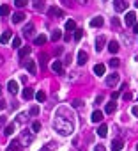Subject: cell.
<instances>
[{
	"mask_svg": "<svg viewBox=\"0 0 138 151\" xmlns=\"http://www.w3.org/2000/svg\"><path fill=\"white\" fill-rule=\"evenodd\" d=\"M53 128L60 133V135H71L73 133V130H75V124H73V121H69V119H64V117H55V121H53Z\"/></svg>",
	"mask_w": 138,
	"mask_h": 151,
	"instance_id": "obj_1",
	"label": "cell"
},
{
	"mask_svg": "<svg viewBox=\"0 0 138 151\" xmlns=\"http://www.w3.org/2000/svg\"><path fill=\"white\" fill-rule=\"evenodd\" d=\"M32 140H34V135H32L29 130L21 132V144H23V146H30V144H32Z\"/></svg>",
	"mask_w": 138,
	"mask_h": 151,
	"instance_id": "obj_2",
	"label": "cell"
},
{
	"mask_svg": "<svg viewBox=\"0 0 138 151\" xmlns=\"http://www.w3.org/2000/svg\"><path fill=\"white\" fill-rule=\"evenodd\" d=\"M113 9L117 11V13H122L128 9V4H126V0H115L113 2Z\"/></svg>",
	"mask_w": 138,
	"mask_h": 151,
	"instance_id": "obj_3",
	"label": "cell"
},
{
	"mask_svg": "<svg viewBox=\"0 0 138 151\" xmlns=\"http://www.w3.org/2000/svg\"><path fill=\"white\" fill-rule=\"evenodd\" d=\"M126 25L128 27H133V25H136V14H135V11H129L128 14H126Z\"/></svg>",
	"mask_w": 138,
	"mask_h": 151,
	"instance_id": "obj_4",
	"label": "cell"
},
{
	"mask_svg": "<svg viewBox=\"0 0 138 151\" xmlns=\"http://www.w3.org/2000/svg\"><path fill=\"white\" fill-rule=\"evenodd\" d=\"M48 14L53 16V18H62V16H64V11H62L60 7H57V6H52V7L48 9Z\"/></svg>",
	"mask_w": 138,
	"mask_h": 151,
	"instance_id": "obj_5",
	"label": "cell"
},
{
	"mask_svg": "<svg viewBox=\"0 0 138 151\" xmlns=\"http://www.w3.org/2000/svg\"><path fill=\"white\" fill-rule=\"evenodd\" d=\"M119 78H121V77H119L117 73H112V75H108V77H106V85H110V87H113V85L119 82Z\"/></svg>",
	"mask_w": 138,
	"mask_h": 151,
	"instance_id": "obj_6",
	"label": "cell"
},
{
	"mask_svg": "<svg viewBox=\"0 0 138 151\" xmlns=\"http://www.w3.org/2000/svg\"><path fill=\"white\" fill-rule=\"evenodd\" d=\"M25 68H27V71H29L30 75H36V71H37L34 60H25Z\"/></svg>",
	"mask_w": 138,
	"mask_h": 151,
	"instance_id": "obj_7",
	"label": "cell"
},
{
	"mask_svg": "<svg viewBox=\"0 0 138 151\" xmlns=\"http://www.w3.org/2000/svg\"><path fill=\"white\" fill-rule=\"evenodd\" d=\"M7 89H9L11 94H16L18 89H20V87H18V82H16V80H9V82H7Z\"/></svg>",
	"mask_w": 138,
	"mask_h": 151,
	"instance_id": "obj_8",
	"label": "cell"
},
{
	"mask_svg": "<svg viewBox=\"0 0 138 151\" xmlns=\"http://www.w3.org/2000/svg\"><path fill=\"white\" fill-rule=\"evenodd\" d=\"M7 151H21V142L20 140H11L7 146Z\"/></svg>",
	"mask_w": 138,
	"mask_h": 151,
	"instance_id": "obj_9",
	"label": "cell"
},
{
	"mask_svg": "<svg viewBox=\"0 0 138 151\" xmlns=\"http://www.w3.org/2000/svg\"><path fill=\"white\" fill-rule=\"evenodd\" d=\"M105 43H106V37H105V36H99V37L96 39V50H98V52H101V50L105 48Z\"/></svg>",
	"mask_w": 138,
	"mask_h": 151,
	"instance_id": "obj_10",
	"label": "cell"
},
{
	"mask_svg": "<svg viewBox=\"0 0 138 151\" xmlns=\"http://www.w3.org/2000/svg\"><path fill=\"white\" fill-rule=\"evenodd\" d=\"M103 23H105V20L101 16H96L90 20V27H103Z\"/></svg>",
	"mask_w": 138,
	"mask_h": 151,
	"instance_id": "obj_11",
	"label": "cell"
},
{
	"mask_svg": "<svg viewBox=\"0 0 138 151\" xmlns=\"http://www.w3.org/2000/svg\"><path fill=\"white\" fill-rule=\"evenodd\" d=\"M90 119H92V123H101V121H103V112H101V110H94Z\"/></svg>",
	"mask_w": 138,
	"mask_h": 151,
	"instance_id": "obj_12",
	"label": "cell"
},
{
	"mask_svg": "<svg viewBox=\"0 0 138 151\" xmlns=\"http://www.w3.org/2000/svg\"><path fill=\"white\" fill-rule=\"evenodd\" d=\"M105 71H106V66H105V64H96V66H94V73H96L98 77H103Z\"/></svg>",
	"mask_w": 138,
	"mask_h": 151,
	"instance_id": "obj_13",
	"label": "cell"
},
{
	"mask_svg": "<svg viewBox=\"0 0 138 151\" xmlns=\"http://www.w3.org/2000/svg\"><path fill=\"white\" fill-rule=\"evenodd\" d=\"M115 109H117V103H115V101L112 100L110 103H106V107H105V112H106V114H113V112H115Z\"/></svg>",
	"mask_w": 138,
	"mask_h": 151,
	"instance_id": "obj_14",
	"label": "cell"
},
{
	"mask_svg": "<svg viewBox=\"0 0 138 151\" xmlns=\"http://www.w3.org/2000/svg\"><path fill=\"white\" fill-rule=\"evenodd\" d=\"M25 14H23V13H14L13 14V23H21V21H25Z\"/></svg>",
	"mask_w": 138,
	"mask_h": 151,
	"instance_id": "obj_15",
	"label": "cell"
},
{
	"mask_svg": "<svg viewBox=\"0 0 138 151\" xmlns=\"http://www.w3.org/2000/svg\"><path fill=\"white\" fill-rule=\"evenodd\" d=\"M87 59H89V55H87V52H83V50H80V52H78V64H80V66H83V64L87 62Z\"/></svg>",
	"mask_w": 138,
	"mask_h": 151,
	"instance_id": "obj_16",
	"label": "cell"
},
{
	"mask_svg": "<svg viewBox=\"0 0 138 151\" xmlns=\"http://www.w3.org/2000/svg\"><path fill=\"white\" fill-rule=\"evenodd\" d=\"M122 147H124V142L119 140V139H115V140L112 142V151H121Z\"/></svg>",
	"mask_w": 138,
	"mask_h": 151,
	"instance_id": "obj_17",
	"label": "cell"
},
{
	"mask_svg": "<svg viewBox=\"0 0 138 151\" xmlns=\"http://www.w3.org/2000/svg\"><path fill=\"white\" fill-rule=\"evenodd\" d=\"M52 70H53L55 73H62V71H64L62 62H60V60H53V64H52Z\"/></svg>",
	"mask_w": 138,
	"mask_h": 151,
	"instance_id": "obj_18",
	"label": "cell"
},
{
	"mask_svg": "<svg viewBox=\"0 0 138 151\" xmlns=\"http://www.w3.org/2000/svg\"><path fill=\"white\" fill-rule=\"evenodd\" d=\"M32 34H34V25H32V23H27L25 29H23V36H25V37H30Z\"/></svg>",
	"mask_w": 138,
	"mask_h": 151,
	"instance_id": "obj_19",
	"label": "cell"
},
{
	"mask_svg": "<svg viewBox=\"0 0 138 151\" xmlns=\"http://www.w3.org/2000/svg\"><path fill=\"white\" fill-rule=\"evenodd\" d=\"M119 48H121V46H119V43H117V41H110V43H108V50H110L112 53H117Z\"/></svg>",
	"mask_w": 138,
	"mask_h": 151,
	"instance_id": "obj_20",
	"label": "cell"
},
{
	"mask_svg": "<svg viewBox=\"0 0 138 151\" xmlns=\"http://www.w3.org/2000/svg\"><path fill=\"white\" fill-rule=\"evenodd\" d=\"M66 30H67V32L76 30V23H75V20H67V21H66Z\"/></svg>",
	"mask_w": 138,
	"mask_h": 151,
	"instance_id": "obj_21",
	"label": "cell"
},
{
	"mask_svg": "<svg viewBox=\"0 0 138 151\" xmlns=\"http://www.w3.org/2000/svg\"><path fill=\"white\" fill-rule=\"evenodd\" d=\"M98 135H99V137H106V135H108V126H106L105 123L98 128Z\"/></svg>",
	"mask_w": 138,
	"mask_h": 151,
	"instance_id": "obj_22",
	"label": "cell"
},
{
	"mask_svg": "<svg viewBox=\"0 0 138 151\" xmlns=\"http://www.w3.org/2000/svg\"><path fill=\"white\" fill-rule=\"evenodd\" d=\"M23 98H25V100H32L34 98V89H30V87L23 89Z\"/></svg>",
	"mask_w": 138,
	"mask_h": 151,
	"instance_id": "obj_23",
	"label": "cell"
},
{
	"mask_svg": "<svg viewBox=\"0 0 138 151\" xmlns=\"http://www.w3.org/2000/svg\"><path fill=\"white\" fill-rule=\"evenodd\" d=\"M29 53H30V46H23V48H20V53L18 55H20V59H25Z\"/></svg>",
	"mask_w": 138,
	"mask_h": 151,
	"instance_id": "obj_24",
	"label": "cell"
},
{
	"mask_svg": "<svg viewBox=\"0 0 138 151\" xmlns=\"http://www.w3.org/2000/svg\"><path fill=\"white\" fill-rule=\"evenodd\" d=\"M11 36H13V34H11L9 30H7V32H4L2 36H0V43H2V45H6V43H9V39H11Z\"/></svg>",
	"mask_w": 138,
	"mask_h": 151,
	"instance_id": "obj_25",
	"label": "cell"
},
{
	"mask_svg": "<svg viewBox=\"0 0 138 151\" xmlns=\"http://www.w3.org/2000/svg\"><path fill=\"white\" fill-rule=\"evenodd\" d=\"M34 9L36 11H44V0H34Z\"/></svg>",
	"mask_w": 138,
	"mask_h": 151,
	"instance_id": "obj_26",
	"label": "cell"
},
{
	"mask_svg": "<svg viewBox=\"0 0 138 151\" xmlns=\"http://www.w3.org/2000/svg\"><path fill=\"white\" fill-rule=\"evenodd\" d=\"M46 41H48V37H46L44 34H41V36H37V37H36V45H37V46H41V45H44Z\"/></svg>",
	"mask_w": 138,
	"mask_h": 151,
	"instance_id": "obj_27",
	"label": "cell"
},
{
	"mask_svg": "<svg viewBox=\"0 0 138 151\" xmlns=\"http://www.w3.org/2000/svg\"><path fill=\"white\" fill-rule=\"evenodd\" d=\"M14 128H16V124H14V123L7 124V126H6V130H4V133H6V135H13V133H14Z\"/></svg>",
	"mask_w": 138,
	"mask_h": 151,
	"instance_id": "obj_28",
	"label": "cell"
},
{
	"mask_svg": "<svg viewBox=\"0 0 138 151\" xmlns=\"http://www.w3.org/2000/svg\"><path fill=\"white\" fill-rule=\"evenodd\" d=\"M60 37H62V32H60V30H59V29H57V30H53V32H52V41H59V39H60Z\"/></svg>",
	"mask_w": 138,
	"mask_h": 151,
	"instance_id": "obj_29",
	"label": "cell"
},
{
	"mask_svg": "<svg viewBox=\"0 0 138 151\" xmlns=\"http://www.w3.org/2000/svg\"><path fill=\"white\" fill-rule=\"evenodd\" d=\"M9 13H11L9 6H0V16H7Z\"/></svg>",
	"mask_w": 138,
	"mask_h": 151,
	"instance_id": "obj_30",
	"label": "cell"
},
{
	"mask_svg": "<svg viewBox=\"0 0 138 151\" xmlns=\"http://www.w3.org/2000/svg\"><path fill=\"white\" fill-rule=\"evenodd\" d=\"M36 100H37V101H44V100H46L44 91H37V93H36Z\"/></svg>",
	"mask_w": 138,
	"mask_h": 151,
	"instance_id": "obj_31",
	"label": "cell"
},
{
	"mask_svg": "<svg viewBox=\"0 0 138 151\" xmlns=\"http://www.w3.org/2000/svg\"><path fill=\"white\" fill-rule=\"evenodd\" d=\"M29 4V0H14V6L16 7H25Z\"/></svg>",
	"mask_w": 138,
	"mask_h": 151,
	"instance_id": "obj_32",
	"label": "cell"
},
{
	"mask_svg": "<svg viewBox=\"0 0 138 151\" xmlns=\"http://www.w3.org/2000/svg\"><path fill=\"white\" fill-rule=\"evenodd\" d=\"M108 64H110V66H112V68H117V66H119V64H121V60H119L117 57H113V59H110V62H108Z\"/></svg>",
	"mask_w": 138,
	"mask_h": 151,
	"instance_id": "obj_33",
	"label": "cell"
},
{
	"mask_svg": "<svg viewBox=\"0 0 138 151\" xmlns=\"http://www.w3.org/2000/svg\"><path fill=\"white\" fill-rule=\"evenodd\" d=\"M39 59H41V66H43V68H46V60H48V55H46V53H41V55H39Z\"/></svg>",
	"mask_w": 138,
	"mask_h": 151,
	"instance_id": "obj_34",
	"label": "cell"
},
{
	"mask_svg": "<svg viewBox=\"0 0 138 151\" xmlns=\"http://www.w3.org/2000/svg\"><path fill=\"white\" fill-rule=\"evenodd\" d=\"M21 46V39L20 37H14L13 39V48H20Z\"/></svg>",
	"mask_w": 138,
	"mask_h": 151,
	"instance_id": "obj_35",
	"label": "cell"
},
{
	"mask_svg": "<svg viewBox=\"0 0 138 151\" xmlns=\"http://www.w3.org/2000/svg\"><path fill=\"white\" fill-rule=\"evenodd\" d=\"M41 130V123L39 121H34L32 123V132H39Z\"/></svg>",
	"mask_w": 138,
	"mask_h": 151,
	"instance_id": "obj_36",
	"label": "cell"
},
{
	"mask_svg": "<svg viewBox=\"0 0 138 151\" xmlns=\"http://www.w3.org/2000/svg\"><path fill=\"white\" fill-rule=\"evenodd\" d=\"M82 36H83V30L76 29V30H75V39H76V41H80V39H82Z\"/></svg>",
	"mask_w": 138,
	"mask_h": 151,
	"instance_id": "obj_37",
	"label": "cell"
},
{
	"mask_svg": "<svg viewBox=\"0 0 138 151\" xmlns=\"http://www.w3.org/2000/svg\"><path fill=\"white\" fill-rule=\"evenodd\" d=\"M37 114H39V107H37V105L30 107V116H37Z\"/></svg>",
	"mask_w": 138,
	"mask_h": 151,
	"instance_id": "obj_38",
	"label": "cell"
},
{
	"mask_svg": "<svg viewBox=\"0 0 138 151\" xmlns=\"http://www.w3.org/2000/svg\"><path fill=\"white\" fill-rule=\"evenodd\" d=\"M73 107H75V109H80V107H83V101L82 100H75L73 101Z\"/></svg>",
	"mask_w": 138,
	"mask_h": 151,
	"instance_id": "obj_39",
	"label": "cell"
},
{
	"mask_svg": "<svg viewBox=\"0 0 138 151\" xmlns=\"http://www.w3.org/2000/svg\"><path fill=\"white\" fill-rule=\"evenodd\" d=\"M119 96H121V93H119V91H115V93H112V100H113V101H115V100H117Z\"/></svg>",
	"mask_w": 138,
	"mask_h": 151,
	"instance_id": "obj_40",
	"label": "cell"
},
{
	"mask_svg": "<svg viewBox=\"0 0 138 151\" xmlns=\"http://www.w3.org/2000/svg\"><path fill=\"white\" fill-rule=\"evenodd\" d=\"M131 114H133L135 117H138V107H133V109H131Z\"/></svg>",
	"mask_w": 138,
	"mask_h": 151,
	"instance_id": "obj_41",
	"label": "cell"
},
{
	"mask_svg": "<svg viewBox=\"0 0 138 151\" xmlns=\"http://www.w3.org/2000/svg\"><path fill=\"white\" fill-rule=\"evenodd\" d=\"M131 98H133V94H131V93H126V94H124V100H126V101H129Z\"/></svg>",
	"mask_w": 138,
	"mask_h": 151,
	"instance_id": "obj_42",
	"label": "cell"
},
{
	"mask_svg": "<svg viewBox=\"0 0 138 151\" xmlns=\"http://www.w3.org/2000/svg\"><path fill=\"white\" fill-rule=\"evenodd\" d=\"M94 151H106V147H105V146H96Z\"/></svg>",
	"mask_w": 138,
	"mask_h": 151,
	"instance_id": "obj_43",
	"label": "cell"
},
{
	"mask_svg": "<svg viewBox=\"0 0 138 151\" xmlns=\"http://www.w3.org/2000/svg\"><path fill=\"white\" fill-rule=\"evenodd\" d=\"M76 2H78V4H82V6H87L90 0H76Z\"/></svg>",
	"mask_w": 138,
	"mask_h": 151,
	"instance_id": "obj_44",
	"label": "cell"
},
{
	"mask_svg": "<svg viewBox=\"0 0 138 151\" xmlns=\"http://www.w3.org/2000/svg\"><path fill=\"white\" fill-rule=\"evenodd\" d=\"M18 121H27V114H21V116L18 117Z\"/></svg>",
	"mask_w": 138,
	"mask_h": 151,
	"instance_id": "obj_45",
	"label": "cell"
},
{
	"mask_svg": "<svg viewBox=\"0 0 138 151\" xmlns=\"http://www.w3.org/2000/svg\"><path fill=\"white\" fill-rule=\"evenodd\" d=\"M133 32H135V34H138V23H136V25H133Z\"/></svg>",
	"mask_w": 138,
	"mask_h": 151,
	"instance_id": "obj_46",
	"label": "cell"
},
{
	"mask_svg": "<svg viewBox=\"0 0 138 151\" xmlns=\"http://www.w3.org/2000/svg\"><path fill=\"white\" fill-rule=\"evenodd\" d=\"M2 124H6V117H0V126Z\"/></svg>",
	"mask_w": 138,
	"mask_h": 151,
	"instance_id": "obj_47",
	"label": "cell"
},
{
	"mask_svg": "<svg viewBox=\"0 0 138 151\" xmlns=\"http://www.w3.org/2000/svg\"><path fill=\"white\" fill-rule=\"evenodd\" d=\"M64 2H66V4H69V2H71V0H64ZM69 6H71V4H69Z\"/></svg>",
	"mask_w": 138,
	"mask_h": 151,
	"instance_id": "obj_48",
	"label": "cell"
},
{
	"mask_svg": "<svg viewBox=\"0 0 138 151\" xmlns=\"http://www.w3.org/2000/svg\"><path fill=\"white\" fill-rule=\"evenodd\" d=\"M136 151H138V144H136Z\"/></svg>",
	"mask_w": 138,
	"mask_h": 151,
	"instance_id": "obj_49",
	"label": "cell"
},
{
	"mask_svg": "<svg viewBox=\"0 0 138 151\" xmlns=\"http://www.w3.org/2000/svg\"><path fill=\"white\" fill-rule=\"evenodd\" d=\"M0 89H2V87H0Z\"/></svg>",
	"mask_w": 138,
	"mask_h": 151,
	"instance_id": "obj_50",
	"label": "cell"
}]
</instances>
